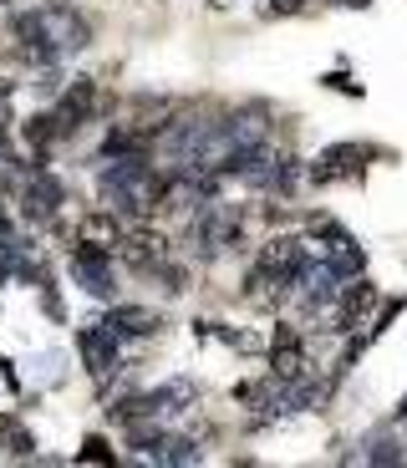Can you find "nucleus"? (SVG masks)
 Returning a JSON list of instances; mask_svg holds the SVG:
<instances>
[{"instance_id": "nucleus-1", "label": "nucleus", "mask_w": 407, "mask_h": 468, "mask_svg": "<svg viewBox=\"0 0 407 468\" xmlns=\"http://www.w3.org/2000/svg\"><path fill=\"white\" fill-rule=\"evenodd\" d=\"M11 36L21 41V52L31 62H62V56L82 52L92 36V26L72 5H46V11H25L11 21Z\"/></svg>"}, {"instance_id": "nucleus-2", "label": "nucleus", "mask_w": 407, "mask_h": 468, "mask_svg": "<svg viewBox=\"0 0 407 468\" xmlns=\"http://www.w3.org/2000/svg\"><path fill=\"white\" fill-rule=\"evenodd\" d=\"M102 199L117 214H133V219H148L153 209H164V183L158 173L143 169V158H123L117 169L102 173Z\"/></svg>"}, {"instance_id": "nucleus-3", "label": "nucleus", "mask_w": 407, "mask_h": 468, "mask_svg": "<svg viewBox=\"0 0 407 468\" xmlns=\"http://www.w3.org/2000/svg\"><path fill=\"white\" fill-rule=\"evenodd\" d=\"M72 275H76V286L87 290V296H113V286H117V275H113V255L102 245H92V239H82L76 245V255H72Z\"/></svg>"}, {"instance_id": "nucleus-4", "label": "nucleus", "mask_w": 407, "mask_h": 468, "mask_svg": "<svg viewBox=\"0 0 407 468\" xmlns=\"http://www.w3.org/2000/svg\"><path fill=\"white\" fill-rule=\"evenodd\" d=\"M372 163V148L367 143H336L311 163V179L316 183H342V179H362Z\"/></svg>"}, {"instance_id": "nucleus-5", "label": "nucleus", "mask_w": 407, "mask_h": 468, "mask_svg": "<svg viewBox=\"0 0 407 468\" xmlns=\"http://www.w3.org/2000/svg\"><path fill=\"white\" fill-rule=\"evenodd\" d=\"M194 239H199L204 255H219V249L240 245V214L229 204H204V214L194 219Z\"/></svg>"}, {"instance_id": "nucleus-6", "label": "nucleus", "mask_w": 407, "mask_h": 468, "mask_svg": "<svg viewBox=\"0 0 407 468\" xmlns=\"http://www.w3.org/2000/svg\"><path fill=\"white\" fill-rule=\"evenodd\" d=\"M76 351H82V366H87L92 377H107L117 366V336H113V326L107 321H92V326H82L76 331Z\"/></svg>"}, {"instance_id": "nucleus-7", "label": "nucleus", "mask_w": 407, "mask_h": 468, "mask_svg": "<svg viewBox=\"0 0 407 468\" xmlns=\"http://www.w3.org/2000/svg\"><path fill=\"white\" fill-rule=\"evenodd\" d=\"M117 255L133 270H158V265H168V239L153 229H127V234H117Z\"/></svg>"}, {"instance_id": "nucleus-8", "label": "nucleus", "mask_w": 407, "mask_h": 468, "mask_svg": "<svg viewBox=\"0 0 407 468\" xmlns=\"http://www.w3.org/2000/svg\"><path fill=\"white\" fill-rule=\"evenodd\" d=\"M21 209H25V219H36V224L56 219V209H62V183L51 179V173H31L25 189H21Z\"/></svg>"}, {"instance_id": "nucleus-9", "label": "nucleus", "mask_w": 407, "mask_h": 468, "mask_svg": "<svg viewBox=\"0 0 407 468\" xmlns=\"http://www.w3.org/2000/svg\"><path fill=\"white\" fill-rule=\"evenodd\" d=\"M254 265L295 286V275L305 270V249H301V239H285V234H280V239H270V245L260 249V260H254Z\"/></svg>"}, {"instance_id": "nucleus-10", "label": "nucleus", "mask_w": 407, "mask_h": 468, "mask_svg": "<svg viewBox=\"0 0 407 468\" xmlns=\"http://www.w3.org/2000/svg\"><path fill=\"white\" fill-rule=\"evenodd\" d=\"M295 286H301V306H305V311H321V306L336 300V270H331V265H311V260H305V270L295 275Z\"/></svg>"}, {"instance_id": "nucleus-11", "label": "nucleus", "mask_w": 407, "mask_h": 468, "mask_svg": "<svg viewBox=\"0 0 407 468\" xmlns=\"http://www.w3.org/2000/svg\"><path fill=\"white\" fill-rule=\"evenodd\" d=\"M372 300H377L372 280H356V286L336 300V311H331V331H356V326H362V316L372 311Z\"/></svg>"}, {"instance_id": "nucleus-12", "label": "nucleus", "mask_w": 407, "mask_h": 468, "mask_svg": "<svg viewBox=\"0 0 407 468\" xmlns=\"http://www.w3.org/2000/svg\"><path fill=\"white\" fill-rule=\"evenodd\" d=\"M301 366H305L301 336L280 326V331H275V346H270V377H275V382H295V377H301Z\"/></svg>"}, {"instance_id": "nucleus-13", "label": "nucleus", "mask_w": 407, "mask_h": 468, "mask_svg": "<svg viewBox=\"0 0 407 468\" xmlns=\"http://www.w3.org/2000/svg\"><path fill=\"white\" fill-rule=\"evenodd\" d=\"M92 107H97V87H92L87 77L72 82V87H66V97L56 102V122H62V132H72L76 122H87Z\"/></svg>"}, {"instance_id": "nucleus-14", "label": "nucleus", "mask_w": 407, "mask_h": 468, "mask_svg": "<svg viewBox=\"0 0 407 468\" xmlns=\"http://www.w3.org/2000/svg\"><path fill=\"white\" fill-rule=\"evenodd\" d=\"M107 326H113V336L123 341V336H153L164 321H158L153 311H143V306H117V311L107 316Z\"/></svg>"}, {"instance_id": "nucleus-15", "label": "nucleus", "mask_w": 407, "mask_h": 468, "mask_svg": "<svg viewBox=\"0 0 407 468\" xmlns=\"http://www.w3.org/2000/svg\"><path fill=\"white\" fill-rule=\"evenodd\" d=\"M326 265L336 275H356L362 270V249H356V239L352 234H342V229H331V245H326Z\"/></svg>"}, {"instance_id": "nucleus-16", "label": "nucleus", "mask_w": 407, "mask_h": 468, "mask_svg": "<svg viewBox=\"0 0 407 468\" xmlns=\"http://www.w3.org/2000/svg\"><path fill=\"white\" fill-rule=\"evenodd\" d=\"M0 438L11 443V453H15V458L31 453V433H25L21 423H15V417H0Z\"/></svg>"}, {"instance_id": "nucleus-17", "label": "nucleus", "mask_w": 407, "mask_h": 468, "mask_svg": "<svg viewBox=\"0 0 407 468\" xmlns=\"http://www.w3.org/2000/svg\"><path fill=\"white\" fill-rule=\"evenodd\" d=\"M76 458H82V463H117V453H113V448H107L102 438H87Z\"/></svg>"}, {"instance_id": "nucleus-18", "label": "nucleus", "mask_w": 407, "mask_h": 468, "mask_svg": "<svg viewBox=\"0 0 407 468\" xmlns=\"http://www.w3.org/2000/svg\"><path fill=\"white\" fill-rule=\"evenodd\" d=\"M305 0H265V15H295Z\"/></svg>"}, {"instance_id": "nucleus-19", "label": "nucleus", "mask_w": 407, "mask_h": 468, "mask_svg": "<svg viewBox=\"0 0 407 468\" xmlns=\"http://www.w3.org/2000/svg\"><path fill=\"white\" fill-rule=\"evenodd\" d=\"M346 5H372V0H346Z\"/></svg>"}]
</instances>
